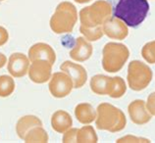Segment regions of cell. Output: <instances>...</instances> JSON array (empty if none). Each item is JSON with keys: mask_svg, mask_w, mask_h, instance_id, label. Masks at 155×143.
Here are the masks:
<instances>
[{"mask_svg": "<svg viewBox=\"0 0 155 143\" xmlns=\"http://www.w3.org/2000/svg\"><path fill=\"white\" fill-rule=\"evenodd\" d=\"M149 11L147 0H119L113 17L122 20L128 27L137 28L144 21Z\"/></svg>", "mask_w": 155, "mask_h": 143, "instance_id": "1", "label": "cell"}, {"mask_svg": "<svg viewBox=\"0 0 155 143\" xmlns=\"http://www.w3.org/2000/svg\"><path fill=\"white\" fill-rule=\"evenodd\" d=\"M28 57L31 62L35 60H45L51 65H54L56 61V53L49 44L38 42L34 44L28 49Z\"/></svg>", "mask_w": 155, "mask_h": 143, "instance_id": "13", "label": "cell"}, {"mask_svg": "<svg viewBox=\"0 0 155 143\" xmlns=\"http://www.w3.org/2000/svg\"><path fill=\"white\" fill-rule=\"evenodd\" d=\"M75 117L78 122L83 125H91L95 122L96 109L89 103H80L75 108Z\"/></svg>", "mask_w": 155, "mask_h": 143, "instance_id": "16", "label": "cell"}, {"mask_svg": "<svg viewBox=\"0 0 155 143\" xmlns=\"http://www.w3.org/2000/svg\"><path fill=\"white\" fill-rule=\"evenodd\" d=\"M52 66L45 60H35L31 62L28 68V77L35 83H45L52 76Z\"/></svg>", "mask_w": 155, "mask_h": 143, "instance_id": "8", "label": "cell"}, {"mask_svg": "<svg viewBox=\"0 0 155 143\" xmlns=\"http://www.w3.org/2000/svg\"><path fill=\"white\" fill-rule=\"evenodd\" d=\"M146 108H147L148 112L151 114V116L155 117V92H152L147 97V100L145 102Z\"/></svg>", "mask_w": 155, "mask_h": 143, "instance_id": "27", "label": "cell"}, {"mask_svg": "<svg viewBox=\"0 0 155 143\" xmlns=\"http://www.w3.org/2000/svg\"><path fill=\"white\" fill-rule=\"evenodd\" d=\"M75 1L79 4H84V3H87L89 1H91V0H75Z\"/></svg>", "mask_w": 155, "mask_h": 143, "instance_id": "30", "label": "cell"}, {"mask_svg": "<svg viewBox=\"0 0 155 143\" xmlns=\"http://www.w3.org/2000/svg\"><path fill=\"white\" fill-rule=\"evenodd\" d=\"M1 1H4V0H0V2H1Z\"/></svg>", "mask_w": 155, "mask_h": 143, "instance_id": "31", "label": "cell"}, {"mask_svg": "<svg viewBox=\"0 0 155 143\" xmlns=\"http://www.w3.org/2000/svg\"><path fill=\"white\" fill-rule=\"evenodd\" d=\"M128 113L130 121L137 125L148 124L152 119L151 114L146 108L145 102L141 99H137L130 102L128 106Z\"/></svg>", "mask_w": 155, "mask_h": 143, "instance_id": "10", "label": "cell"}, {"mask_svg": "<svg viewBox=\"0 0 155 143\" xmlns=\"http://www.w3.org/2000/svg\"><path fill=\"white\" fill-rule=\"evenodd\" d=\"M141 56L148 64H155V40L144 44L141 49Z\"/></svg>", "mask_w": 155, "mask_h": 143, "instance_id": "24", "label": "cell"}, {"mask_svg": "<svg viewBox=\"0 0 155 143\" xmlns=\"http://www.w3.org/2000/svg\"><path fill=\"white\" fill-rule=\"evenodd\" d=\"M130 57L128 47L123 43L108 42L102 50V68L107 73L121 71Z\"/></svg>", "mask_w": 155, "mask_h": 143, "instance_id": "5", "label": "cell"}, {"mask_svg": "<svg viewBox=\"0 0 155 143\" xmlns=\"http://www.w3.org/2000/svg\"><path fill=\"white\" fill-rule=\"evenodd\" d=\"M30 59L23 53L16 52L11 54L7 64V70L13 77H22L28 73Z\"/></svg>", "mask_w": 155, "mask_h": 143, "instance_id": "11", "label": "cell"}, {"mask_svg": "<svg viewBox=\"0 0 155 143\" xmlns=\"http://www.w3.org/2000/svg\"><path fill=\"white\" fill-rule=\"evenodd\" d=\"M78 22V11L74 4L63 1L56 7L50 19V28L57 34L72 32Z\"/></svg>", "mask_w": 155, "mask_h": 143, "instance_id": "3", "label": "cell"}, {"mask_svg": "<svg viewBox=\"0 0 155 143\" xmlns=\"http://www.w3.org/2000/svg\"><path fill=\"white\" fill-rule=\"evenodd\" d=\"M35 126H42L41 120L34 115H27L20 118L16 125V132L18 136L24 140L26 134Z\"/></svg>", "mask_w": 155, "mask_h": 143, "instance_id": "17", "label": "cell"}, {"mask_svg": "<svg viewBox=\"0 0 155 143\" xmlns=\"http://www.w3.org/2000/svg\"><path fill=\"white\" fill-rule=\"evenodd\" d=\"M153 73L148 65L138 60L129 63L127 81L128 86L134 91H141L151 83Z\"/></svg>", "mask_w": 155, "mask_h": 143, "instance_id": "6", "label": "cell"}, {"mask_svg": "<svg viewBox=\"0 0 155 143\" xmlns=\"http://www.w3.org/2000/svg\"><path fill=\"white\" fill-rule=\"evenodd\" d=\"M78 129H79V128H69V129L67 130V132H64L62 141H63L64 143H73V142H77Z\"/></svg>", "mask_w": 155, "mask_h": 143, "instance_id": "26", "label": "cell"}, {"mask_svg": "<svg viewBox=\"0 0 155 143\" xmlns=\"http://www.w3.org/2000/svg\"><path fill=\"white\" fill-rule=\"evenodd\" d=\"M49 137L43 126H35L28 132L24 141L27 143H47Z\"/></svg>", "mask_w": 155, "mask_h": 143, "instance_id": "19", "label": "cell"}, {"mask_svg": "<svg viewBox=\"0 0 155 143\" xmlns=\"http://www.w3.org/2000/svg\"><path fill=\"white\" fill-rule=\"evenodd\" d=\"M113 9L111 3L106 0H97L91 5L80 11L79 18L81 26L84 28L102 27L108 19L112 17Z\"/></svg>", "mask_w": 155, "mask_h": 143, "instance_id": "4", "label": "cell"}, {"mask_svg": "<svg viewBox=\"0 0 155 143\" xmlns=\"http://www.w3.org/2000/svg\"><path fill=\"white\" fill-rule=\"evenodd\" d=\"M111 77L104 75H95L91 77L89 86L91 91L97 95H108Z\"/></svg>", "mask_w": 155, "mask_h": 143, "instance_id": "18", "label": "cell"}, {"mask_svg": "<svg viewBox=\"0 0 155 143\" xmlns=\"http://www.w3.org/2000/svg\"><path fill=\"white\" fill-rule=\"evenodd\" d=\"M9 40V32L5 28L0 26V46H3Z\"/></svg>", "mask_w": 155, "mask_h": 143, "instance_id": "28", "label": "cell"}, {"mask_svg": "<svg viewBox=\"0 0 155 143\" xmlns=\"http://www.w3.org/2000/svg\"><path fill=\"white\" fill-rule=\"evenodd\" d=\"M116 142L117 143H147V142L149 143L150 140L144 137H138L129 134V135H126L117 139Z\"/></svg>", "mask_w": 155, "mask_h": 143, "instance_id": "25", "label": "cell"}, {"mask_svg": "<svg viewBox=\"0 0 155 143\" xmlns=\"http://www.w3.org/2000/svg\"><path fill=\"white\" fill-rule=\"evenodd\" d=\"M7 63V58L3 53L0 52V69H2Z\"/></svg>", "mask_w": 155, "mask_h": 143, "instance_id": "29", "label": "cell"}, {"mask_svg": "<svg viewBox=\"0 0 155 143\" xmlns=\"http://www.w3.org/2000/svg\"><path fill=\"white\" fill-rule=\"evenodd\" d=\"M102 28L104 34L111 39L123 40L129 34V28L127 24L122 20L113 17V16L103 24Z\"/></svg>", "mask_w": 155, "mask_h": 143, "instance_id": "12", "label": "cell"}, {"mask_svg": "<svg viewBox=\"0 0 155 143\" xmlns=\"http://www.w3.org/2000/svg\"><path fill=\"white\" fill-rule=\"evenodd\" d=\"M95 125L97 129L119 132L126 128L127 118L121 109L109 103H101L96 108Z\"/></svg>", "mask_w": 155, "mask_h": 143, "instance_id": "2", "label": "cell"}, {"mask_svg": "<svg viewBox=\"0 0 155 143\" xmlns=\"http://www.w3.org/2000/svg\"><path fill=\"white\" fill-rule=\"evenodd\" d=\"M98 137L93 126L84 125L83 128L78 129L77 143H96Z\"/></svg>", "mask_w": 155, "mask_h": 143, "instance_id": "20", "label": "cell"}, {"mask_svg": "<svg viewBox=\"0 0 155 143\" xmlns=\"http://www.w3.org/2000/svg\"><path fill=\"white\" fill-rule=\"evenodd\" d=\"M48 88L51 95L55 98H64L68 96L74 88V83L70 76L64 72H57L51 76Z\"/></svg>", "mask_w": 155, "mask_h": 143, "instance_id": "7", "label": "cell"}, {"mask_svg": "<svg viewBox=\"0 0 155 143\" xmlns=\"http://www.w3.org/2000/svg\"><path fill=\"white\" fill-rule=\"evenodd\" d=\"M93 53V47L91 41L85 39L84 36H79L76 38L75 45L70 51V57L77 62H84L91 57Z\"/></svg>", "mask_w": 155, "mask_h": 143, "instance_id": "14", "label": "cell"}, {"mask_svg": "<svg viewBox=\"0 0 155 143\" xmlns=\"http://www.w3.org/2000/svg\"><path fill=\"white\" fill-rule=\"evenodd\" d=\"M127 91V84L121 76L111 77V83H110V90L108 96L111 98H121L125 95Z\"/></svg>", "mask_w": 155, "mask_h": 143, "instance_id": "21", "label": "cell"}, {"mask_svg": "<svg viewBox=\"0 0 155 143\" xmlns=\"http://www.w3.org/2000/svg\"><path fill=\"white\" fill-rule=\"evenodd\" d=\"M60 70L66 73L72 79L74 83V88H81L85 84L87 80V72L80 64L72 62V61H65L61 64Z\"/></svg>", "mask_w": 155, "mask_h": 143, "instance_id": "9", "label": "cell"}, {"mask_svg": "<svg viewBox=\"0 0 155 143\" xmlns=\"http://www.w3.org/2000/svg\"><path fill=\"white\" fill-rule=\"evenodd\" d=\"M73 125V119L71 115L64 110H58L51 116V126L54 132L64 133Z\"/></svg>", "mask_w": 155, "mask_h": 143, "instance_id": "15", "label": "cell"}, {"mask_svg": "<svg viewBox=\"0 0 155 143\" xmlns=\"http://www.w3.org/2000/svg\"><path fill=\"white\" fill-rule=\"evenodd\" d=\"M81 34L84 35L85 39L88 41H97L104 35L103 28L102 27H96V28H84L80 27Z\"/></svg>", "mask_w": 155, "mask_h": 143, "instance_id": "23", "label": "cell"}, {"mask_svg": "<svg viewBox=\"0 0 155 143\" xmlns=\"http://www.w3.org/2000/svg\"><path fill=\"white\" fill-rule=\"evenodd\" d=\"M16 88L13 76L2 75L0 76V97H8L14 92Z\"/></svg>", "mask_w": 155, "mask_h": 143, "instance_id": "22", "label": "cell"}]
</instances>
